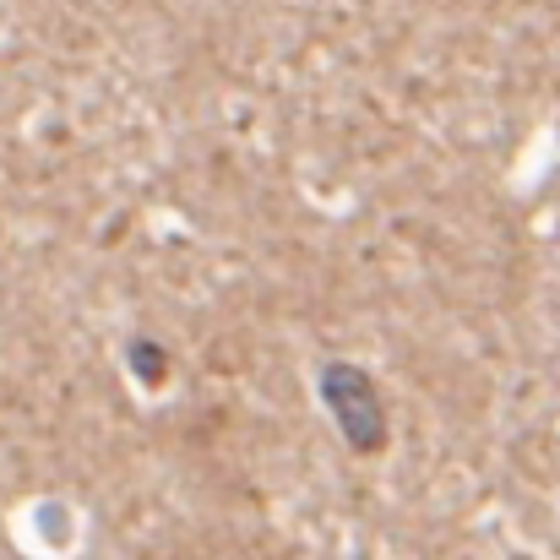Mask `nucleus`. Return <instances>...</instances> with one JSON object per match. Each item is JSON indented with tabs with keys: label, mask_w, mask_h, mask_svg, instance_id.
Here are the masks:
<instances>
[{
	"label": "nucleus",
	"mask_w": 560,
	"mask_h": 560,
	"mask_svg": "<svg viewBox=\"0 0 560 560\" xmlns=\"http://www.w3.org/2000/svg\"><path fill=\"white\" fill-rule=\"evenodd\" d=\"M126 365L137 371V381H148V386H164V381H170V349H159L153 338H131V349H126Z\"/></svg>",
	"instance_id": "2"
},
{
	"label": "nucleus",
	"mask_w": 560,
	"mask_h": 560,
	"mask_svg": "<svg viewBox=\"0 0 560 560\" xmlns=\"http://www.w3.org/2000/svg\"><path fill=\"white\" fill-rule=\"evenodd\" d=\"M322 402L332 408V424L343 430V441L360 452V457H375V452H386V402H381V392H375V381L360 365H349V360H332V365H322Z\"/></svg>",
	"instance_id": "1"
}]
</instances>
